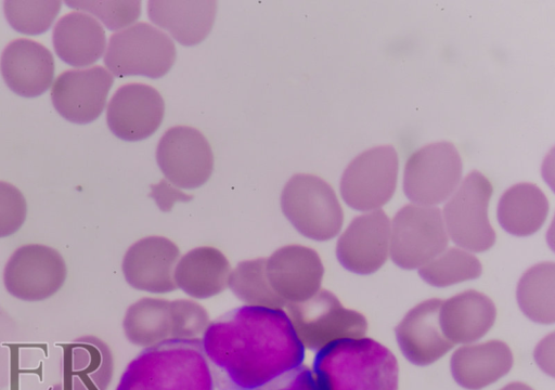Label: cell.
I'll list each match as a JSON object with an SVG mask.
<instances>
[{"instance_id":"cell-1","label":"cell","mask_w":555,"mask_h":390,"mask_svg":"<svg viewBox=\"0 0 555 390\" xmlns=\"http://www.w3.org/2000/svg\"><path fill=\"white\" fill-rule=\"evenodd\" d=\"M201 342L216 390H257L305 359L283 309L235 308L210 322Z\"/></svg>"},{"instance_id":"cell-2","label":"cell","mask_w":555,"mask_h":390,"mask_svg":"<svg viewBox=\"0 0 555 390\" xmlns=\"http://www.w3.org/2000/svg\"><path fill=\"white\" fill-rule=\"evenodd\" d=\"M312 374L318 390H398L396 356L365 337L337 341L319 350Z\"/></svg>"},{"instance_id":"cell-3","label":"cell","mask_w":555,"mask_h":390,"mask_svg":"<svg viewBox=\"0 0 555 390\" xmlns=\"http://www.w3.org/2000/svg\"><path fill=\"white\" fill-rule=\"evenodd\" d=\"M116 390H216L201 340H167L141 351Z\"/></svg>"},{"instance_id":"cell-4","label":"cell","mask_w":555,"mask_h":390,"mask_svg":"<svg viewBox=\"0 0 555 390\" xmlns=\"http://www.w3.org/2000/svg\"><path fill=\"white\" fill-rule=\"evenodd\" d=\"M281 208L304 236L325 242L341 230L344 212L333 187L320 177L298 173L285 184Z\"/></svg>"},{"instance_id":"cell-5","label":"cell","mask_w":555,"mask_h":390,"mask_svg":"<svg viewBox=\"0 0 555 390\" xmlns=\"http://www.w3.org/2000/svg\"><path fill=\"white\" fill-rule=\"evenodd\" d=\"M295 334L305 349L321 350L348 339L364 337L366 318L359 312L343 307L337 297L320 289L302 302L284 307Z\"/></svg>"},{"instance_id":"cell-6","label":"cell","mask_w":555,"mask_h":390,"mask_svg":"<svg viewBox=\"0 0 555 390\" xmlns=\"http://www.w3.org/2000/svg\"><path fill=\"white\" fill-rule=\"evenodd\" d=\"M492 192L489 179L474 170L448 198L442 219L448 237L460 248L482 252L494 245L496 236L488 218Z\"/></svg>"},{"instance_id":"cell-7","label":"cell","mask_w":555,"mask_h":390,"mask_svg":"<svg viewBox=\"0 0 555 390\" xmlns=\"http://www.w3.org/2000/svg\"><path fill=\"white\" fill-rule=\"evenodd\" d=\"M176 55L175 43L165 32L147 23H137L109 38L104 63L117 77L159 78L169 72Z\"/></svg>"},{"instance_id":"cell-8","label":"cell","mask_w":555,"mask_h":390,"mask_svg":"<svg viewBox=\"0 0 555 390\" xmlns=\"http://www.w3.org/2000/svg\"><path fill=\"white\" fill-rule=\"evenodd\" d=\"M448 243L442 213L435 206L405 205L390 224L389 255L405 270L420 269L444 251Z\"/></svg>"},{"instance_id":"cell-9","label":"cell","mask_w":555,"mask_h":390,"mask_svg":"<svg viewBox=\"0 0 555 390\" xmlns=\"http://www.w3.org/2000/svg\"><path fill=\"white\" fill-rule=\"evenodd\" d=\"M462 170V159L453 143H430L414 152L406 160L403 172L404 194L413 204H441L457 188Z\"/></svg>"},{"instance_id":"cell-10","label":"cell","mask_w":555,"mask_h":390,"mask_svg":"<svg viewBox=\"0 0 555 390\" xmlns=\"http://www.w3.org/2000/svg\"><path fill=\"white\" fill-rule=\"evenodd\" d=\"M398 169V154L391 145L362 152L349 162L341 176L343 199L359 211L379 209L396 191Z\"/></svg>"},{"instance_id":"cell-11","label":"cell","mask_w":555,"mask_h":390,"mask_svg":"<svg viewBox=\"0 0 555 390\" xmlns=\"http://www.w3.org/2000/svg\"><path fill=\"white\" fill-rule=\"evenodd\" d=\"M67 276L62 255L54 248L28 244L17 248L3 271L7 291L23 301H42L55 295Z\"/></svg>"},{"instance_id":"cell-12","label":"cell","mask_w":555,"mask_h":390,"mask_svg":"<svg viewBox=\"0 0 555 390\" xmlns=\"http://www.w3.org/2000/svg\"><path fill=\"white\" fill-rule=\"evenodd\" d=\"M156 159L166 180L173 186L193 190L205 184L214 169V155L207 139L192 127L178 126L162 136Z\"/></svg>"},{"instance_id":"cell-13","label":"cell","mask_w":555,"mask_h":390,"mask_svg":"<svg viewBox=\"0 0 555 390\" xmlns=\"http://www.w3.org/2000/svg\"><path fill=\"white\" fill-rule=\"evenodd\" d=\"M390 221L382 210H373L354 218L336 245L339 263L357 274H372L380 269L389 256Z\"/></svg>"},{"instance_id":"cell-14","label":"cell","mask_w":555,"mask_h":390,"mask_svg":"<svg viewBox=\"0 0 555 390\" xmlns=\"http://www.w3.org/2000/svg\"><path fill=\"white\" fill-rule=\"evenodd\" d=\"M113 82L102 66L64 72L52 86L53 106L72 122H91L103 112Z\"/></svg>"},{"instance_id":"cell-15","label":"cell","mask_w":555,"mask_h":390,"mask_svg":"<svg viewBox=\"0 0 555 390\" xmlns=\"http://www.w3.org/2000/svg\"><path fill=\"white\" fill-rule=\"evenodd\" d=\"M266 274L270 286L285 303H296L308 300L321 289L324 266L314 249L294 244L266 258Z\"/></svg>"},{"instance_id":"cell-16","label":"cell","mask_w":555,"mask_h":390,"mask_svg":"<svg viewBox=\"0 0 555 390\" xmlns=\"http://www.w3.org/2000/svg\"><path fill=\"white\" fill-rule=\"evenodd\" d=\"M179 258V247L172 240L147 236L127 249L121 262L122 275L134 289L168 294L177 289L173 272Z\"/></svg>"},{"instance_id":"cell-17","label":"cell","mask_w":555,"mask_h":390,"mask_svg":"<svg viewBox=\"0 0 555 390\" xmlns=\"http://www.w3.org/2000/svg\"><path fill=\"white\" fill-rule=\"evenodd\" d=\"M164 113L165 103L156 89L143 83H129L114 93L107 106L106 120L117 138L140 141L158 129Z\"/></svg>"},{"instance_id":"cell-18","label":"cell","mask_w":555,"mask_h":390,"mask_svg":"<svg viewBox=\"0 0 555 390\" xmlns=\"http://www.w3.org/2000/svg\"><path fill=\"white\" fill-rule=\"evenodd\" d=\"M442 300L428 299L412 308L396 327L397 342L403 355L418 366L429 365L452 348L439 323Z\"/></svg>"},{"instance_id":"cell-19","label":"cell","mask_w":555,"mask_h":390,"mask_svg":"<svg viewBox=\"0 0 555 390\" xmlns=\"http://www.w3.org/2000/svg\"><path fill=\"white\" fill-rule=\"evenodd\" d=\"M1 75L16 94L34 98L51 86L54 60L51 52L39 42L16 39L9 43L0 60Z\"/></svg>"},{"instance_id":"cell-20","label":"cell","mask_w":555,"mask_h":390,"mask_svg":"<svg viewBox=\"0 0 555 390\" xmlns=\"http://www.w3.org/2000/svg\"><path fill=\"white\" fill-rule=\"evenodd\" d=\"M496 317L494 303L486 295L466 290L441 302L439 323L453 344H470L483 337Z\"/></svg>"},{"instance_id":"cell-21","label":"cell","mask_w":555,"mask_h":390,"mask_svg":"<svg viewBox=\"0 0 555 390\" xmlns=\"http://www.w3.org/2000/svg\"><path fill=\"white\" fill-rule=\"evenodd\" d=\"M513 366L509 347L500 340L465 344L450 361L454 380L467 390H480L505 376Z\"/></svg>"},{"instance_id":"cell-22","label":"cell","mask_w":555,"mask_h":390,"mask_svg":"<svg viewBox=\"0 0 555 390\" xmlns=\"http://www.w3.org/2000/svg\"><path fill=\"white\" fill-rule=\"evenodd\" d=\"M231 270L230 262L221 250L202 246L179 258L173 280L177 288L191 298L207 299L228 288Z\"/></svg>"},{"instance_id":"cell-23","label":"cell","mask_w":555,"mask_h":390,"mask_svg":"<svg viewBox=\"0 0 555 390\" xmlns=\"http://www.w3.org/2000/svg\"><path fill=\"white\" fill-rule=\"evenodd\" d=\"M216 11L217 2L214 0H151L147 3L151 21L183 46L197 44L207 37Z\"/></svg>"},{"instance_id":"cell-24","label":"cell","mask_w":555,"mask_h":390,"mask_svg":"<svg viewBox=\"0 0 555 390\" xmlns=\"http://www.w3.org/2000/svg\"><path fill=\"white\" fill-rule=\"evenodd\" d=\"M52 39L57 56L75 67L96 62L106 46L101 24L94 17L77 11L64 15L56 23Z\"/></svg>"},{"instance_id":"cell-25","label":"cell","mask_w":555,"mask_h":390,"mask_svg":"<svg viewBox=\"0 0 555 390\" xmlns=\"http://www.w3.org/2000/svg\"><path fill=\"white\" fill-rule=\"evenodd\" d=\"M114 361L108 346L95 337H83L65 346L63 381L86 390H107Z\"/></svg>"},{"instance_id":"cell-26","label":"cell","mask_w":555,"mask_h":390,"mask_svg":"<svg viewBox=\"0 0 555 390\" xmlns=\"http://www.w3.org/2000/svg\"><path fill=\"white\" fill-rule=\"evenodd\" d=\"M548 214V200L533 183H518L501 196L498 220L501 226L515 236H528L538 232Z\"/></svg>"},{"instance_id":"cell-27","label":"cell","mask_w":555,"mask_h":390,"mask_svg":"<svg viewBox=\"0 0 555 390\" xmlns=\"http://www.w3.org/2000/svg\"><path fill=\"white\" fill-rule=\"evenodd\" d=\"M122 329L132 344L143 349L172 340L170 300L144 297L129 306Z\"/></svg>"},{"instance_id":"cell-28","label":"cell","mask_w":555,"mask_h":390,"mask_svg":"<svg viewBox=\"0 0 555 390\" xmlns=\"http://www.w3.org/2000/svg\"><path fill=\"white\" fill-rule=\"evenodd\" d=\"M517 301L522 313L540 324L555 321V264L542 262L527 270L517 285Z\"/></svg>"},{"instance_id":"cell-29","label":"cell","mask_w":555,"mask_h":390,"mask_svg":"<svg viewBox=\"0 0 555 390\" xmlns=\"http://www.w3.org/2000/svg\"><path fill=\"white\" fill-rule=\"evenodd\" d=\"M228 288L244 306L284 310L286 304L270 286L266 258L238 262L230 272Z\"/></svg>"},{"instance_id":"cell-30","label":"cell","mask_w":555,"mask_h":390,"mask_svg":"<svg viewBox=\"0 0 555 390\" xmlns=\"http://www.w3.org/2000/svg\"><path fill=\"white\" fill-rule=\"evenodd\" d=\"M480 261L469 251L452 247L446 249L418 269V274L427 284L447 287L480 276Z\"/></svg>"},{"instance_id":"cell-31","label":"cell","mask_w":555,"mask_h":390,"mask_svg":"<svg viewBox=\"0 0 555 390\" xmlns=\"http://www.w3.org/2000/svg\"><path fill=\"white\" fill-rule=\"evenodd\" d=\"M61 1H5L4 13L10 25L26 35L49 29L60 12Z\"/></svg>"},{"instance_id":"cell-32","label":"cell","mask_w":555,"mask_h":390,"mask_svg":"<svg viewBox=\"0 0 555 390\" xmlns=\"http://www.w3.org/2000/svg\"><path fill=\"white\" fill-rule=\"evenodd\" d=\"M172 339L201 340L210 318L207 310L191 299L170 300Z\"/></svg>"},{"instance_id":"cell-33","label":"cell","mask_w":555,"mask_h":390,"mask_svg":"<svg viewBox=\"0 0 555 390\" xmlns=\"http://www.w3.org/2000/svg\"><path fill=\"white\" fill-rule=\"evenodd\" d=\"M66 3L95 15L111 30L130 25L141 13L140 1H67Z\"/></svg>"},{"instance_id":"cell-34","label":"cell","mask_w":555,"mask_h":390,"mask_svg":"<svg viewBox=\"0 0 555 390\" xmlns=\"http://www.w3.org/2000/svg\"><path fill=\"white\" fill-rule=\"evenodd\" d=\"M27 203L14 185L0 181V237L16 233L26 220Z\"/></svg>"},{"instance_id":"cell-35","label":"cell","mask_w":555,"mask_h":390,"mask_svg":"<svg viewBox=\"0 0 555 390\" xmlns=\"http://www.w3.org/2000/svg\"><path fill=\"white\" fill-rule=\"evenodd\" d=\"M257 390H318L312 370L300 365Z\"/></svg>"},{"instance_id":"cell-36","label":"cell","mask_w":555,"mask_h":390,"mask_svg":"<svg viewBox=\"0 0 555 390\" xmlns=\"http://www.w3.org/2000/svg\"><path fill=\"white\" fill-rule=\"evenodd\" d=\"M534 359L538 365L548 375L554 374V334L543 338L534 350Z\"/></svg>"},{"instance_id":"cell-37","label":"cell","mask_w":555,"mask_h":390,"mask_svg":"<svg viewBox=\"0 0 555 390\" xmlns=\"http://www.w3.org/2000/svg\"><path fill=\"white\" fill-rule=\"evenodd\" d=\"M153 196L159 208L163 210H170L175 202L185 200L186 198H189L185 194L181 192H175V190H170V192H168V190L163 188L155 190Z\"/></svg>"},{"instance_id":"cell-38","label":"cell","mask_w":555,"mask_h":390,"mask_svg":"<svg viewBox=\"0 0 555 390\" xmlns=\"http://www.w3.org/2000/svg\"><path fill=\"white\" fill-rule=\"evenodd\" d=\"M501 390H533L531 387L524 382H511L503 387Z\"/></svg>"},{"instance_id":"cell-39","label":"cell","mask_w":555,"mask_h":390,"mask_svg":"<svg viewBox=\"0 0 555 390\" xmlns=\"http://www.w3.org/2000/svg\"><path fill=\"white\" fill-rule=\"evenodd\" d=\"M51 390H86L82 387H79L77 385L68 384V382H62L55 385Z\"/></svg>"}]
</instances>
